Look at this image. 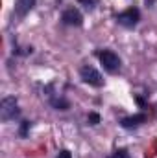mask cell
<instances>
[{
  "label": "cell",
  "instance_id": "6da1fadb",
  "mask_svg": "<svg viewBox=\"0 0 157 158\" xmlns=\"http://www.w3.org/2000/svg\"><path fill=\"white\" fill-rule=\"evenodd\" d=\"M96 57L102 64V68L107 72V74H118L122 70V59L117 52L109 50V48H104V50H98L96 52Z\"/></svg>",
  "mask_w": 157,
  "mask_h": 158
},
{
  "label": "cell",
  "instance_id": "7a4b0ae2",
  "mask_svg": "<svg viewBox=\"0 0 157 158\" xmlns=\"http://www.w3.org/2000/svg\"><path fill=\"white\" fill-rule=\"evenodd\" d=\"M20 118V109H19V99L15 96H6L0 101V119L2 123H9Z\"/></svg>",
  "mask_w": 157,
  "mask_h": 158
},
{
  "label": "cell",
  "instance_id": "3957f363",
  "mask_svg": "<svg viewBox=\"0 0 157 158\" xmlns=\"http://www.w3.org/2000/svg\"><path fill=\"white\" fill-rule=\"evenodd\" d=\"M115 20H117L118 26H122V28H126V30H133V28H137L139 22H141V9L135 7V6H131V7H128V9L117 13V15H115Z\"/></svg>",
  "mask_w": 157,
  "mask_h": 158
},
{
  "label": "cell",
  "instance_id": "277c9868",
  "mask_svg": "<svg viewBox=\"0 0 157 158\" xmlns=\"http://www.w3.org/2000/svg\"><path fill=\"white\" fill-rule=\"evenodd\" d=\"M79 79L89 85V86H94V88H102L104 86V77L102 74L94 68V66H89V64H83L79 68Z\"/></svg>",
  "mask_w": 157,
  "mask_h": 158
},
{
  "label": "cell",
  "instance_id": "5b68a950",
  "mask_svg": "<svg viewBox=\"0 0 157 158\" xmlns=\"http://www.w3.org/2000/svg\"><path fill=\"white\" fill-rule=\"evenodd\" d=\"M61 24L70 26V28H81L83 26V13L79 11L76 6H69L61 13Z\"/></svg>",
  "mask_w": 157,
  "mask_h": 158
},
{
  "label": "cell",
  "instance_id": "8992f818",
  "mask_svg": "<svg viewBox=\"0 0 157 158\" xmlns=\"http://www.w3.org/2000/svg\"><path fill=\"white\" fill-rule=\"evenodd\" d=\"M52 90H54V85L44 86V92H46V98H48L50 107L56 109V110H61V112L69 110V109H70V101H69L65 96H61V94H54Z\"/></svg>",
  "mask_w": 157,
  "mask_h": 158
},
{
  "label": "cell",
  "instance_id": "52a82bcc",
  "mask_svg": "<svg viewBox=\"0 0 157 158\" xmlns=\"http://www.w3.org/2000/svg\"><path fill=\"white\" fill-rule=\"evenodd\" d=\"M148 121V114L146 112H137V114H131V116H124L120 119V127L126 129V131H133V129H139L141 125H144Z\"/></svg>",
  "mask_w": 157,
  "mask_h": 158
},
{
  "label": "cell",
  "instance_id": "ba28073f",
  "mask_svg": "<svg viewBox=\"0 0 157 158\" xmlns=\"http://www.w3.org/2000/svg\"><path fill=\"white\" fill-rule=\"evenodd\" d=\"M35 4H37V0H15V4H13V17L17 20L26 19L32 13V9L35 7Z\"/></svg>",
  "mask_w": 157,
  "mask_h": 158
},
{
  "label": "cell",
  "instance_id": "9c48e42d",
  "mask_svg": "<svg viewBox=\"0 0 157 158\" xmlns=\"http://www.w3.org/2000/svg\"><path fill=\"white\" fill-rule=\"evenodd\" d=\"M30 129H32V121H30V119H22L20 125H19V136H20V138H28Z\"/></svg>",
  "mask_w": 157,
  "mask_h": 158
},
{
  "label": "cell",
  "instance_id": "30bf717a",
  "mask_svg": "<svg viewBox=\"0 0 157 158\" xmlns=\"http://www.w3.org/2000/svg\"><path fill=\"white\" fill-rule=\"evenodd\" d=\"M87 121H89V125H98L100 123V114L98 112H89V116H87Z\"/></svg>",
  "mask_w": 157,
  "mask_h": 158
},
{
  "label": "cell",
  "instance_id": "8fae6325",
  "mask_svg": "<svg viewBox=\"0 0 157 158\" xmlns=\"http://www.w3.org/2000/svg\"><path fill=\"white\" fill-rule=\"evenodd\" d=\"M78 2L85 7V9H89V11H92V9L96 7V0H78Z\"/></svg>",
  "mask_w": 157,
  "mask_h": 158
},
{
  "label": "cell",
  "instance_id": "7c38bea8",
  "mask_svg": "<svg viewBox=\"0 0 157 158\" xmlns=\"http://www.w3.org/2000/svg\"><path fill=\"white\" fill-rule=\"evenodd\" d=\"M111 158H131V156H129V153H128L126 149H117L115 155H113Z\"/></svg>",
  "mask_w": 157,
  "mask_h": 158
},
{
  "label": "cell",
  "instance_id": "4fadbf2b",
  "mask_svg": "<svg viewBox=\"0 0 157 158\" xmlns=\"http://www.w3.org/2000/svg\"><path fill=\"white\" fill-rule=\"evenodd\" d=\"M56 158H72V153L69 151V149H61L59 153H57V156Z\"/></svg>",
  "mask_w": 157,
  "mask_h": 158
},
{
  "label": "cell",
  "instance_id": "5bb4252c",
  "mask_svg": "<svg viewBox=\"0 0 157 158\" xmlns=\"http://www.w3.org/2000/svg\"><path fill=\"white\" fill-rule=\"evenodd\" d=\"M135 101H137V105H139V107H141V109H144V107H146V101H144V99H142V98H141V96H139V94H137V96H135Z\"/></svg>",
  "mask_w": 157,
  "mask_h": 158
},
{
  "label": "cell",
  "instance_id": "9a60e30c",
  "mask_svg": "<svg viewBox=\"0 0 157 158\" xmlns=\"http://www.w3.org/2000/svg\"><path fill=\"white\" fill-rule=\"evenodd\" d=\"M154 2H155V0H146V4H148V6H150V7H154V6H152V4H154Z\"/></svg>",
  "mask_w": 157,
  "mask_h": 158
}]
</instances>
